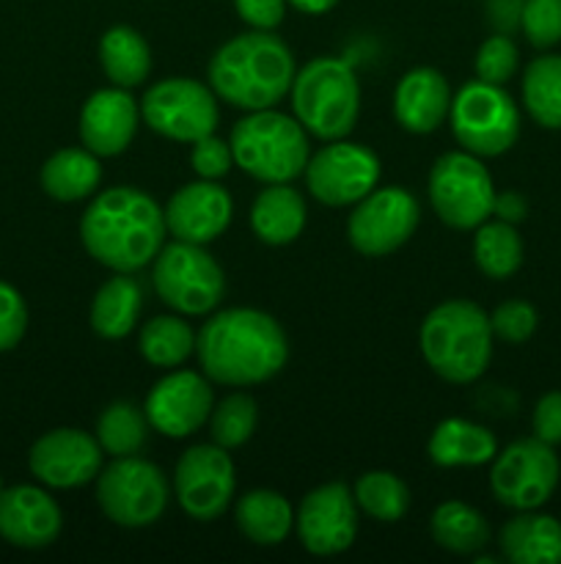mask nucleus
I'll return each instance as SVG.
<instances>
[{"label": "nucleus", "mask_w": 561, "mask_h": 564, "mask_svg": "<svg viewBox=\"0 0 561 564\" xmlns=\"http://www.w3.org/2000/svg\"><path fill=\"white\" fill-rule=\"evenodd\" d=\"M196 356L204 375L220 386H258L286 367V334L258 308H223L196 336Z\"/></svg>", "instance_id": "1"}, {"label": "nucleus", "mask_w": 561, "mask_h": 564, "mask_svg": "<svg viewBox=\"0 0 561 564\" xmlns=\"http://www.w3.org/2000/svg\"><path fill=\"white\" fill-rule=\"evenodd\" d=\"M165 235L163 207L138 187H108L88 204L80 220L82 248L113 273H135L154 262Z\"/></svg>", "instance_id": "2"}, {"label": "nucleus", "mask_w": 561, "mask_h": 564, "mask_svg": "<svg viewBox=\"0 0 561 564\" xmlns=\"http://www.w3.org/2000/svg\"><path fill=\"white\" fill-rule=\"evenodd\" d=\"M295 55L273 31L229 39L209 58L207 80L215 97L240 110L275 108L295 80Z\"/></svg>", "instance_id": "3"}, {"label": "nucleus", "mask_w": 561, "mask_h": 564, "mask_svg": "<svg viewBox=\"0 0 561 564\" xmlns=\"http://www.w3.org/2000/svg\"><path fill=\"white\" fill-rule=\"evenodd\" d=\"M490 314L473 301H446L421 323V352L446 383H473L482 378L493 358Z\"/></svg>", "instance_id": "4"}, {"label": "nucleus", "mask_w": 561, "mask_h": 564, "mask_svg": "<svg viewBox=\"0 0 561 564\" xmlns=\"http://www.w3.org/2000/svg\"><path fill=\"white\" fill-rule=\"evenodd\" d=\"M229 143L234 163L264 185L297 180L311 158L306 127L275 108L248 110L231 130Z\"/></svg>", "instance_id": "5"}, {"label": "nucleus", "mask_w": 561, "mask_h": 564, "mask_svg": "<svg viewBox=\"0 0 561 564\" xmlns=\"http://www.w3.org/2000/svg\"><path fill=\"white\" fill-rule=\"evenodd\" d=\"M292 110L306 132L322 141H341L355 130L361 113V86L346 61L319 55L292 80Z\"/></svg>", "instance_id": "6"}, {"label": "nucleus", "mask_w": 561, "mask_h": 564, "mask_svg": "<svg viewBox=\"0 0 561 564\" xmlns=\"http://www.w3.org/2000/svg\"><path fill=\"white\" fill-rule=\"evenodd\" d=\"M451 132L465 152L498 158L520 138V108L504 91L484 80H471L451 97Z\"/></svg>", "instance_id": "7"}, {"label": "nucleus", "mask_w": 561, "mask_h": 564, "mask_svg": "<svg viewBox=\"0 0 561 564\" xmlns=\"http://www.w3.org/2000/svg\"><path fill=\"white\" fill-rule=\"evenodd\" d=\"M152 284L160 301L179 314L201 317L218 308L226 292L220 264L196 242L174 240L154 257Z\"/></svg>", "instance_id": "8"}, {"label": "nucleus", "mask_w": 561, "mask_h": 564, "mask_svg": "<svg viewBox=\"0 0 561 564\" xmlns=\"http://www.w3.org/2000/svg\"><path fill=\"white\" fill-rule=\"evenodd\" d=\"M168 496V477L138 455L113 457L97 477V505L116 527H152L163 518Z\"/></svg>", "instance_id": "9"}, {"label": "nucleus", "mask_w": 561, "mask_h": 564, "mask_svg": "<svg viewBox=\"0 0 561 564\" xmlns=\"http://www.w3.org/2000/svg\"><path fill=\"white\" fill-rule=\"evenodd\" d=\"M429 202L446 226L473 231L490 220L495 185L482 158L471 152H449L435 160L429 171Z\"/></svg>", "instance_id": "10"}, {"label": "nucleus", "mask_w": 561, "mask_h": 564, "mask_svg": "<svg viewBox=\"0 0 561 564\" xmlns=\"http://www.w3.org/2000/svg\"><path fill=\"white\" fill-rule=\"evenodd\" d=\"M559 477L561 463L553 446L534 435V438L515 441L493 457L490 490L509 510H539L556 494Z\"/></svg>", "instance_id": "11"}, {"label": "nucleus", "mask_w": 561, "mask_h": 564, "mask_svg": "<svg viewBox=\"0 0 561 564\" xmlns=\"http://www.w3.org/2000/svg\"><path fill=\"white\" fill-rule=\"evenodd\" d=\"M141 116L157 135L179 143L212 135L220 119L212 88L190 77H165L154 83L143 94Z\"/></svg>", "instance_id": "12"}, {"label": "nucleus", "mask_w": 561, "mask_h": 564, "mask_svg": "<svg viewBox=\"0 0 561 564\" xmlns=\"http://www.w3.org/2000/svg\"><path fill=\"white\" fill-rule=\"evenodd\" d=\"M418 218V202L405 187H374L350 213L346 237L363 257H388L410 240Z\"/></svg>", "instance_id": "13"}, {"label": "nucleus", "mask_w": 561, "mask_h": 564, "mask_svg": "<svg viewBox=\"0 0 561 564\" xmlns=\"http://www.w3.org/2000/svg\"><path fill=\"white\" fill-rule=\"evenodd\" d=\"M306 185L324 207H350L377 187L380 160L369 147L352 141H328L306 165Z\"/></svg>", "instance_id": "14"}, {"label": "nucleus", "mask_w": 561, "mask_h": 564, "mask_svg": "<svg viewBox=\"0 0 561 564\" xmlns=\"http://www.w3.org/2000/svg\"><path fill=\"white\" fill-rule=\"evenodd\" d=\"M237 471L229 449L218 444L190 446L174 471V494L193 521H215L234 499Z\"/></svg>", "instance_id": "15"}, {"label": "nucleus", "mask_w": 561, "mask_h": 564, "mask_svg": "<svg viewBox=\"0 0 561 564\" xmlns=\"http://www.w3.org/2000/svg\"><path fill=\"white\" fill-rule=\"evenodd\" d=\"M297 538L314 556L344 554L358 534V501L341 482L314 488L295 516Z\"/></svg>", "instance_id": "16"}, {"label": "nucleus", "mask_w": 561, "mask_h": 564, "mask_svg": "<svg viewBox=\"0 0 561 564\" xmlns=\"http://www.w3.org/2000/svg\"><path fill=\"white\" fill-rule=\"evenodd\" d=\"M102 446L94 435L75 427H61L44 433L31 446L28 466L31 474L47 488L72 490L97 482L102 471Z\"/></svg>", "instance_id": "17"}, {"label": "nucleus", "mask_w": 561, "mask_h": 564, "mask_svg": "<svg viewBox=\"0 0 561 564\" xmlns=\"http://www.w3.org/2000/svg\"><path fill=\"white\" fill-rule=\"evenodd\" d=\"M212 408L215 397L209 378L179 369L154 383L143 411L154 433L165 438H187L209 422Z\"/></svg>", "instance_id": "18"}, {"label": "nucleus", "mask_w": 561, "mask_h": 564, "mask_svg": "<svg viewBox=\"0 0 561 564\" xmlns=\"http://www.w3.org/2000/svg\"><path fill=\"white\" fill-rule=\"evenodd\" d=\"M163 213L174 240L207 246L229 229L234 204L223 185H218L215 180H201L179 187L168 198Z\"/></svg>", "instance_id": "19"}, {"label": "nucleus", "mask_w": 561, "mask_h": 564, "mask_svg": "<svg viewBox=\"0 0 561 564\" xmlns=\"http://www.w3.org/2000/svg\"><path fill=\"white\" fill-rule=\"evenodd\" d=\"M64 527L53 496L33 485L3 488L0 494V538L16 549H47Z\"/></svg>", "instance_id": "20"}, {"label": "nucleus", "mask_w": 561, "mask_h": 564, "mask_svg": "<svg viewBox=\"0 0 561 564\" xmlns=\"http://www.w3.org/2000/svg\"><path fill=\"white\" fill-rule=\"evenodd\" d=\"M141 108L127 88H99L80 110L82 147L97 158H116L132 143L138 132Z\"/></svg>", "instance_id": "21"}, {"label": "nucleus", "mask_w": 561, "mask_h": 564, "mask_svg": "<svg viewBox=\"0 0 561 564\" xmlns=\"http://www.w3.org/2000/svg\"><path fill=\"white\" fill-rule=\"evenodd\" d=\"M449 80L432 66H416L405 72L394 91V116L402 130L413 135H429L438 130L451 110Z\"/></svg>", "instance_id": "22"}, {"label": "nucleus", "mask_w": 561, "mask_h": 564, "mask_svg": "<svg viewBox=\"0 0 561 564\" xmlns=\"http://www.w3.org/2000/svg\"><path fill=\"white\" fill-rule=\"evenodd\" d=\"M498 545L512 564H561V521L526 510L504 523Z\"/></svg>", "instance_id": "23"}, {"label": "nucleus", "mask_w": 561, "mask_h": 564, "mask_svg": "<svg viewBox=\"0 0 561 564\" xmlns=\"http://www.w3.org/2000/svg\"><path fill=\"white\" fill-rule=\"evenodd\" d=\"M427 455L440 468H473L493 463L498 455V441L482 424L468 419H443L429 435Z\"/></svg>", "instance_id": "24"}, {"label": "nucleus", "mask_w": 561, "mask_h": 564, "mask_svg": "<svg viewBox=\"0 0 561 564\" xmlns=\"http://www.w3.org/2000/svg\"><path fill=\"white\" fill-rule=\"evenodd\" d=\"M306 213V202L289 182L267 185L251 204V229L267 246H289L302 235Z\"/></svg>", "instance_id": "25"}, {"label": "nucleus", "mask_w": 561, "mask_h": 564, "mask_svg": "<svg viewBox=\"0 0 561 564\" xmlns=\"http://www.w3.org/2000/svg\"><path fill=\"white\" fill-rule=\"evenodd\" d=\"M143 290L130 273H116L97 290L91 303V328L102 339H124L141 319Z\"/></svg>", "instance_id": "26"}, {"label": "nucleus", "mask_w": 561, "mask_h": 564, "mask_svg": "<svg viewBox=\"0 0 561 564\" xmlns=\"http://www.w3.org/2000/svg\"><path fill=\"white\" fill-rule=\"evenodd\" d=\"M102 182V165L91 149H61L42 165V187L55 202H82Z\"/></svg>", "instance_id": "27"}, {"label": "nucleus", "mask_w": 561, "mask_h": 564, "mask_svg": "<svg viewBox=\"0 0 561 564\" xmlns=\"http://www.w3.org/2000/svg\"><path fill=\"white\" fill-rule=\"evenodd\" d=\"M234 521L251 543L270 549L289 538L292 527H295V512H292L286 496L275 494V490H251L237 501Z\"/></svg>", "instance_id": "28"}, {"label": "nucleus", "mask_w": 561, "mask_h": 564, "mask_svg": "<svg viewBox=\"0 0 561 564\" xmlns=\"http://www.w3.org/2000/svg\"><path fill=\"white\" fill-rule=\"evenodd\" d=\"M99 64L113 86L135 88L152 72V50L135 28L113 25L99 39Z\"/></svg>", "instance_id": "29"}, {"label": "nucleus", "mask_w": 561, "mask_h": 564, "mask_svg": "<svg viewBox=\"0 0 561 564\" xmlns=\"http://www.w3.org/2000/svg\"><path fill=\"white\" fill-rule=\"evenodd\" d=\"M429 532L451 554H476L490 540L487 518L465 501H443L429 518Z\"/></svg>", "instance_id": "30"}, {"label": "nucleus", "mask_w": 561, "mask_h": 564, "mask_svg": "<svg viewBox=\"0 0 561 564\" xmlns=\"http://www.w3.org/2000/svg\"><path fill=\"white\" fill-rule=\"evenodd\" d=\"M526 113L544 130H561V55H539L522 72Z\"/></svg>", "instance_id": "31"}, {"label": "nucleus", "mask_w": 561, "mask_h": 564, "mask_svg": "<svg viewBox=\"0 0 561 564\" xmlns=\"http://www.w3.org/2000/svg\"><path fill=\"white\" fill-rule=\"evenodd\" d=\"M473 235V262L487 279L504 281L520 270L522 264V240L517 229L504 220H484Z\"/></svg>", "instance_id": "32"}, {"label": "nucleus", "mask_w": 561, "mask_h": 564, "mask_svg": "<svg viewBox=\"0 0 561 564\" xmlns=\"http://www.w3.org/2000/svg\"><path fill=\"white\" fill-rule=\"evenodd\" d=\"M138 350L152 367H182L196 352V334L182 317H154L141 328Z\"/></svg>", "instance_id": "33"}, {"label": "nucleus", "mask_w": 561, "mask_h": 564, "mask_svg": "<svg viewBox=\"0 0 561 564\" xmlns=\"http://www.w3.org/2000/svg\"><path fill=\"white\" fill-rule=\"evenodd\" d=\"M148 419L146 411H141L132 402H113L105 408L97 419V441L102 452L110 457H130L141 455V449L148 441Z\"/></svg>", "instance_id": "34"}, {"label": "nucleus", "mask_w": 561, "mask_h": 564, "mask_svg": "<svg viewBox=\"0 0 561 564\" xmlns=\"http://www.w3.org/2000/svg\"><path fill=\"white\" fill-rule=\"evenodd\" d=\"M352 496L358 507L380 523L402 521L410 510V490L391 471H366L355 482Z\"/></svg>", "instance_id": "35"}, {"label": "nucleus", "mask_w": 561, "mask_h": 564, "mask_svg": "<svg viewBox=\"0 0 561 564\" xmlns=\"http://www.w3.org/2000/svg\"><path fill=\"white\" fill-rule=\"evenodd\" d=\"M256 400L251 394H240V391L226 397L209 413V435H212V444L223 446V449H237V446L248 444L251 435L256 433Z\"/></svg>", "instance_id": "36"}, {"label": "nucleus", "mask_w": 561, "mask_h": 564, "mask_svg": "<svg viewBox=\"0 0 561 564\" xmlns=\"http://www.w3.org/2000/svg\"><path fill=\"white\" fill-rule=\"evenodd\" d=\"M476 77L484 83H493V86H504L515 77L517 66H520V53H517V44L512 42L506 33H495L490 36L482 47L476 50Z\"/></svg>", "instance_id": "37"}, {"label": "nucleus", "mask_w": 561, "mask_h": 564, "mask_svg": "<svg viewBox=\"0 0 561 564\" xmlns=\"http://www.w3.org/2000/svg\"><path fill=\"white\" fill-rule=\"evenodd\" d=\"M520 28L537 50L556 47L561 42V0H526Z\"/></svg>", "instance_id": "38"}, {"label": "nucleus", "mask_w": 561, "mask_h": 564, "mask_svg": "<svg viewBox=\"0 0 561 564\" xmlns=\"http://www.w3.org/2000/svg\"><path fill=\"white\" fill-rule=\"evenodd\" d=\"M539 323L537 308L531 306L528 301H506L490 314V325H493V336L495 339L506 341V345H522L534 336Z\"/></svg>", "instance_id": "39"}, {"label": "nucleus", "mask_w": 561, "mask_h": 564, "mask_svg": "<svg viewBox=\"0 0 561 564\" xmlns=\"http://www.w3.org/2000/svg\"><path fill=\"white\" fill-rule=\"evenodd\" d=\"M190 165L201 180H223L226 174L234 165V152H231V143L223 141L212 132V135H204L198 141H193L190 149Z\"/></svg>", "instance_id": "40"}, {"label": "nucleus", "mask_w": 561, "mask_h": 564, "mask_svg": "<svg viewBox=\"0 0 561 564\" xmlns=\"http://www.w3.org/2000/svg\"><path fill=\"white\" fill-rule=\"evenodd\" d=\"M28 330V308L20 292L0 281V352L14 350Z\"/></svg>", "instance_id": "41"}, {"label": "nucleus", "mask_w": 561, "mask_h": 564, "mask_svg": "<svg viewBox=\"0 0 561 564\" xmlns=\"http://www.w3.org/2000/svg\"><path fill=\"white\" fill-rule=\"evenodd\" d=\"M534 435L550 446L561 444V391H548L534 408Z\"/></svg>", "instance_id": "42"}, {"label": "nucleus", "mask_w": 561, "mask_h": 564, "mask_svg": "<svg viewBox=\"0 0 561 564\" xmlns=\"http://www.w3.org/2000/svg\"><path fill=\"white\" fill-rule=\"evenodd\" d=\"M234 9L253 31H275L286 17V0H234Z\"/></svg>", "instance_id": "43"}, {"label": "nucleus", "mask_w": 561, "mask_h": 564, "mask_svg": "<svg viewBox=\"0 0 561 564\" xmlns=\"http://www.w3.org/2000/svg\"><path fill=\"white\" fill-rule=\"evenodd\" d=\"M522 6L526 0H487V20L495 28V33H515L520 28Z\"/></svg>", "instance_id": "44"}, {"label": "nucleus", "mask_w": 561, "mask_h": 564, "mask_svg": "<svg viewBox=\"0 0 561 564\" xmlns=\"http://www.w3.org/2000/svg\"><path fill=\"white\" fill-rule=\"evenodd\" d=\"M493 215L498 220H504V224L517 226V224H520V220H526L528 202H526V198H522V193H517V191L495 193Z\"/></svg>", "instance_id": "45"}, {"label": "nucleus", "mask_w": 561, "mask_h": 564, "mask_svg": "<svg viewBox=\"0 0 561 564\" xmlns=\"http://www.w3.org/2000/svg\"><path fill=\"white\" fill-rule=\"evenodd\" d=\"M286 3H289L292 9L302 11V14L317 17V14H328V11L333 9V6L339 3V0H286Z\"/></svg>", "instance_id": "46"}, {"label": "nucleus", "mask_w": 561, "mask_h": 564, "mask_svg": "<svg viewBox=\"0 0 561 564\" xmlns=\"http://www.w3.org/2000/svg\"><path fill=\"white\" fill-rule=\"evenodd\" d=\"M0 494H3V479H0Z\"/></svg>", "instance_id": "47"}]
</instances>
